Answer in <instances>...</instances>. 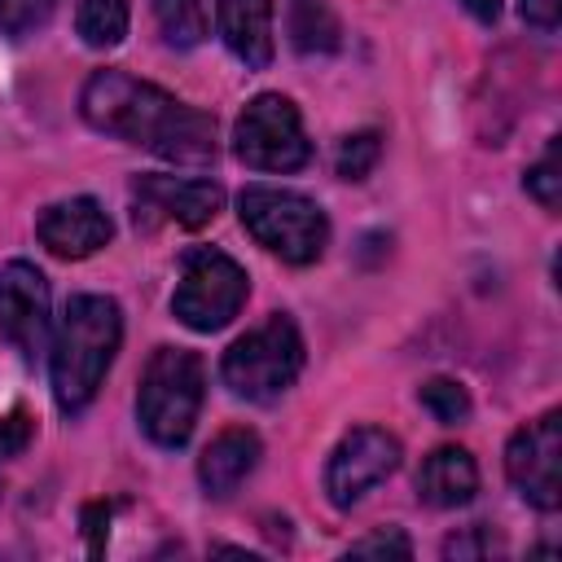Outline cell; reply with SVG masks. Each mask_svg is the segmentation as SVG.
Segmentation results:
<instances>
[{"instance_id": "obj_1", "label": "cell", "mask_w": 562, "mask_h": 562, "mask_svg": "<svg viewBox=\"0 0 562 562\" xmlns=\"http://www.w3.org/2000/svg\"><path fill=\"white\" fill-rule=\"evenodd\" d=\"M79 114L88 119V127L171 162L206 167L220 149L215 119L206 110L184 105L158 83H145L127 70H97L79 92Z\"/></svg>"}, {"instance_id": "obj_2", "label": "cell", "mask_w": 562, "mask_h": 562, "mask_svg": "<svg viewBox=\"0 0 562 562\" xmlns=\"http://www.w3.org/2000/svg\"><path fill=\"white\" fill-rule=\"evenodd\" d=\"M123 338L119 303L105 294H75L61 312V325L48 342V373L53 400L61 413H83L105 382Z\"/></svg>"}, {"instance_id": "obj_3", "label": "cell", "mask_w": 562, "mask_h": 562, "mask_svg": "<svg viewBox=\"0 0 562 562\" xmlns=\"http://www.w3.org/2000/svg\"><path fill=\"white\" fill-rule=\"evenodd\" d=\"M206 395V369L184 347H158L140 373L136 391V417L140 430L158 448H180L193 435V422L202 413Z\"/></svg>"}, {"instance_id": "obj_4", "label": "cell", "mask_w": 562, "mask_h": 562, "mask_svg": "<svg viewBox=\"0 0 562 562\" xmlns=\"http://www.w3.org/2000/svg\"><path fill=\"white\" fill-rule=\"evenodd\" d=\"M299 369H303V338L285 312H272L259 329L241 334L220 360L224 386L241 400H255V404L285 395L294 386Z\"/></svg>"}, {"instance_id": "obj_5", "label": "cell", "mask_w": 562, "mask_h": 562, "mask_svg": "<svg viewBox=\"0 0 562 562\" xmlns=\"http://www.w3.org/2000/svg\"><path fill=\"white\" fill-rule=\"evenodd\" d=\"M237 215H241L246 233H250L263 250L281 255L285 263H316L321 250H325V241H329V220H325V211H321L312 198L294 193V189L250 184V189H241V198H237Z\"/></svg>"}, {"instance_id": "obj_6", "label": "cell", "mask_w": 562, "mask_h": 562, "mask_svg": "<svg viewBox=\"0 0 562 562\" xmlns=\"http://www.w3.org/2000/svg\"><path fill=\"white\" fill-rule=\"evenodd\" d=\"M246 290H250L246 268L233 255L215 246H193L180 259V285L171 294V312L193 334H215L241 312Z\"/></svg>"}, {"instance_id": "obj_7", "label": "cell", "mask_w": 562, "mask_h": 562, "mask_svg": "<svg viewBox=\"0 0 562 562\" xmlns=\"http://www.w3.org/2000/svg\"><path fill=\"white\" fill-rule=\"evenodd\" d=\"M233 154L255 171H299L312 158V140L303 132V119L290 97L259 92L237 127H233Z\"/></svg>"}, {"instance_id": "obj_8", "label": "cell", "mask_w": 562, "mask_h": 562, "mask_svg": "<svg viewBox=\"0 0 562 562\" xmlns=\"http://www.w3.org/2000/svg\"><path fill=\"white\" fill-rule=\"evenodd\" d=\"M505 474L518 496L544 514L562 505V413L549 408L536 422L518 426L505 448Z\"/></svg>"}, {"instance_id": "obj_9", "label": "cell", "mask_w": 562, "mask_h": 562, "mask_svg": "<svg viewBox=\"0 0 562 562\" xmlns=\"http://www.w3.org/2000/svg\"><path fill=\"white\" fill-rule=\"evenodd\" d=\"M400 465V439L382 426H356L342 435V443L329 452L325 465V492L338 509H351L364 501L382 479H391Z\"/></svg>"}, {"instance_id": "obj_10", "label": "cell", "mask_w": 562, "mask_h": 562, "mask_svg": "<svg viewBox=\"0 0 562 562\" xmlns=\"http://www.w3.org/2000/svg\"><path fill=\"white\" fill-rule=\"evenodd\" d=\"M48 316H53V294H48L44 272L26 259L4 263L0 268V334L26 364H35L48 351Z\"/></svg>"}, {"instance_id": "obj_11", "label": "cell", "mask_w": 562, "mask_h": 562, "mask_svg": "<svg viewBox=\"0 0 562 562\" xmlns=\"http://www.w3.org/2000/svg\"><path fill=\"white\" fill-rule=\"evenodd\" d=\"M224 189L215 180H184V176H136L132 180V215L140 228L176 224L202 228L220 215Z\"/></svg>"}, {"instance_id": "obj_12", "label": "cell", "mask_w": 562, "mask_h": 562, "mask_svg": "<svg viewBox=\"0 0 562 562\" xmlns=\"http://www.w3.org/2000/svg\"><path fill=\"white\" fill-rule=\"evenodd\" d=\"M114 224L101 211L97 198H66L40 211L35 220V237L57 255V259H88L110 241Z\"/></svg>"}, {"instance_id": "obj_13", "label": "cell", "mask_w": 562, "mask_h": 562, "mask_svg": "<svg viewBox=\"0 0 562 562\" xmlns=\"http://www.w3.org/2000/svg\"><path fill=\"white\" fill-rule=\"evenodd\" d=\"M259 465V435L246 426H233L224 435H215L206 443V452L198 457V479L206 487V496H233Z\"/></svg>"}, {"instance_id": "obj_14", "label": "cell", "mask_w": 562, "mask_h": 562, "mask_svg": "<svg viewBox=\"0 0 562 562\" xmlns=\"http://www.w3.org/2000/svg\"><path fill=\"white\" fill-rule=\"evenodd\" d=\"M220 35L237 61L263 70L272 61V0H215Z\"/></svg>"}, {"instance_id": "obj_15", "label": "cell", "mask_w": 562, "mask_h": 562, "mask_svg": "<svg viewBox=\"0 0 562 562\" xmlns=\"http://www.w3.org/2000/svg\"><path fill=\"white\" fill-rule=\"evenodd\" d=\"M417 492L435 509H457V505L474 501V492H479V465H474V457L465 448H452V443L435 448L422 461V470H417Z\"/></svg>"}, {"instance_id": "obj_16", "label": "cell", "mask_w": 562, "mask_h": 562, "mask_svg": "<svg viewBox=\"0 0 562 562\" xmlns=\"http://www.w3.org/2000/svg\"><path fill=\"white\" fill-rule=\"evenodd\" d=\"M285 31L303 57H329L342 44V26L325 0H285Z\"/></svg>"}, {"instance_id": "obj_17", "label": "cell", "mask_w": 562, "mask_h": 562, "mask_svg": "<svg viewBox=\"0 0 562 562\" xmlns=\"http://www.w3.org/2000/svg\"><path fill=\"white\" fill-rule=\"evenodd\" d=\"M127 0H79V13H75V31L88 48H114L123 35H127Z\"/></svg>"}, {"instance_id": "obj_18", "label": "cell", "mask_w": 562, "mask_h": 562, "mask_svg": "<svg viewBox=\"0 0 562 562\" xmlns=\"http://www.w3.org/2000/svg\"><path fill=\"white\" fill-rule=\"evenodd\" d=\"M154 18L171 48H198L206 40V0H154Z\"/></svg>"}, {"instance_id": "obj_19", "label": "cell", "mask_w": 562, "mask_h": 562, "mask_svg": "<svg viewBox=\"0 0 562 562\" xmlns=\"http://www.w3.org/2000/svg\"><path fill=\"white\" fill-rule=\"evenodd\" d=\"M378 158H382V136L378 132H351V136H342L334 167L342 180H364L378 167Z\"/></svg>"}, {"instance_id": "obj_20", "label": "cell", "mask_w": 562, "mask_h": 562, "mask_svg": "<svg viewBox=\"0 0 562 562\" xmlns=\"http://www.w3.org/2000/svg\"><path fill=\"white\" fill-rule=\"evenodd\" d=\"M422 408H426L435 422L457 426V422L470 417V395H465V386L452 382V378H430V382L422 386Z\"/></svg>"}, {"instance_id": "obj_21", "label": "cell", "mask_w": 562, "mask_h": 562, "mask_svg": "<svg viewBox=\"0 0 562 562\" xmlns=\"http://www.w3.org/2000/svg\"><path fill=\"white\" fill-rule=\"evenodd\" d=\"M57 0H0V31L9 40H26L31 31H40L53 18Z\"/></svg>"}, {"instance_id": "obj_22", "label": "cell", "mask_w": 562, "mask_h": 562, "mask_svg": "<svg viewBox=\"0 0 562 562\" xmlns=\"http://www.w3.org/2000/svg\"><path fill=\"white\" fill-rule=\"evenodd\" d=\"M527 193L544 206V211H558V198H562V171H558V140L544 149V158L536 167H527Z\"/></svg>"}, {"instance_id": "obj_23", "label": "cell", "mask_w": 562, "mask_h": 562, "mask_svg": "<svg viewBox=\"0 0 562 562\" xmlns=\"http://www.w3.org/2000/svg\"><path fill=\"white\" fill-rule=\"evenodd\" d=\"M483 553H501V540L487 527H465L443 544V558H483Z\"/></svg>"}, {"instance_id": "obj_24", "label": "cell", "mask_w": 562, "mask_h": 562, "mask_svg": "<svg viewBox=\"0 0 562 562\" xmlns=\"http://www.w3.org/2000/svg\"><path fill=\"white\" fill-rule=\"evenodd\" d=\"M26 443H31V413H26V408L4 413V417H0V461L26 452Z\"/></svg>"}, {"instance_id": "obj_25", "label": "cell", "mask_w": 562, "mask_h": 562, "mask_svg": "<svg viewBox=\"0 0 562 562\" xmlns=\"http://www.w3.org/2000/svg\"><path fill=\"white\" fill-rule=\"evenodd\" d=\"M351 553H395V558H408L413 544H408V536L400 527H386V531H373L364 540H351Z\"/></svg>"}, {"instance_id": "obj_26", "label": "cell", "mask_w": 562, "mask_h": 562, "mask_svg": "<svg viewBox=\"0 0 562 562\" xmlns=\"http://www.w3.org/2000/svg\"><path fill=\"white\" fill-rule=\"evenodd\" d=\"M83 531H88V553L97 558L105 549V531H110V505H88L83 509Z\"/></svg>"}, {"instance_id": "obj_27", "label": "cell", "mask_w": 562, "mask_h": 562, "mask_svg": "<svg viewBox=\"0 0 562 562\" xmlns=\"http://www.w3.org/2000/svg\"><path fill=\"white\" fill-rule=\"evenodd\" d=\"M518 9L527 18V26H536V31H553L562 18V0H518Z\"/></svg>"}, {"instance_id": "obj_28", "label": "cell", "mask_w": 562, "mask_h": 562, "mask_svg": "<svg viewBox=\"0 0 562 562\" xmlns=\"http://www.w3.org/2000/svg\"><path fill=\"white\" fill-rule=\"evenodd\" d=\"M461 9H465L474 22H483V26H492V22L501 18V0H461Z\"/></svg>"}]
</instances>
